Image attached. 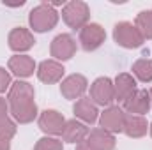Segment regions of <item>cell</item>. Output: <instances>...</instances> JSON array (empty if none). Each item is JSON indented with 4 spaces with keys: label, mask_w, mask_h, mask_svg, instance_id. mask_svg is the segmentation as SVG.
Wrapping results in <instances>:
<instances>
[{
    "label": "cell",
    "mask_w": 152,
    "mask_h": 150,
    "mask_svg": "<svg viewBox=\"0 0 152 150\" xmlns=\"http://www.w3.org/2000/svg\"><path fill=\"white\" fill-rule=\"evenodd\" d=\"M134 27L143 39H152V11H140L134 20Z\"/></svg>",
    "instance_id": "cell-21"
},
{
    "label": "cell",
    "mask_w": 152,
    "mask_h": 150,
    "mask_svg": "<svg viewBox=\"0 0 152 150\" xmlns=\"http://www.w3.org/2000/svg\"><path fill=\"white\" fill-rule=\"evenodd\" d=\"M94 150H113L117 145V140L112 133L97 127V129H92L88 131V136L85 140Z\"/></svg>",
    "instance_id": "cell-17"
},
{
    "label": "cell",
    "mask_w": 152,
    "mask_h": 150,
    "mask_svg": "<svg viewBox=\"0 0 152 150\" xmlns=\"http://www.w3.org/2000/svg\"><path fill=\"white\" fill-rule=\"evenodd\" d=\"M16 122L11 118V117H4V118H0V140H4V141H9V140H12L14 138V134H16Z\"/></svg>",
    "instance_id": "cell-23"
},
{
    "label": "cell",
    "mask_w": 152,
    "mask_h": 150,
    "mask_svg": "<svg viewBox=\"0 0 152 150\" xmlns=\"http://www.w3.org/2000/svg\"><path fill=\"white\" fill-rule=\"evenodd\" d=\"M7 113H9V103L4 97H0V118L7 117Z\"/></svg>",
    "instance_id": "cell-26"
},
{
    "label": "cell",
    "mask_w": 152,
    "mask_h": 150,
    "mask_svg": "<svg viewBox=\"0 0 152 150\" xmlns=\"http://www.w3.org/2000/svg\"><path fill=\"white\" fill-rule=\"evenodd\" d=\"M9 113H11L12 120L18 122V124H30V122H34V118H37V115H39L36 103L16 106V108H9Z\"/></svg>",
    "instance_id": "cell-20"
},
{
    "label": "cell",
    "mask_w": 152,
    "mask_h": 150,
    "mask_svg": "<svg viewBox=\"0 0 152 150\" xmlns=\"http://www.w3.org/2000/svg\"><path fill=\"white\" fill-rule=\"evenodd\" d=\"M151 95L149 90H136L129 99H126L122 103V110L129 115H140L143 117L145 113H149L151 110Z\"/></svg>",
    "instance_id": "cell-11"
},
{
    "label": "cell",
    "mask_w": 152,
    "mask_h": 150,
    "mask_svg": "<svg viewBox=\"0 0 152 150\" xmlns=\"http://www.w3.org/2000/svg\"><path fill=\"white\" fill-rule=\"evenodd\" d=\"M149 131H151V136H152V124L149 125Z\"/></svg>",
    "instance_id": "cell-30"
},
{
    "label": "cell",
    "mask_w": 152,
    "mask_h": 150,
    "mask_svg": "<svg viewBox=\"0 0 152 150\" xmlns=\"http://www.w3.org/2000/svg\"><path fill=\"white\" fill-rule=\"evenodd\" d=\"M7 67H9V71L12 74L18 76V78H28L37 69L34 58L28 57V55H14V57H11L9 62H7Z\"/></svg>",
    "instance_id": "cell-14"
},
{
    "label": "cell",
    "mask_w": 152,
    "mask_h": 150,
    "mask_svg": "<svg viewBox=\"0 0 152 150\" xmlns=\"http://www.w3.org/2000/svg\"><path fill=\"white\" fill-rule=\"evenodd\" d=\"M50 53L53 57V60H60V62H66L69 58H73L76 53V41L71 34H60L51 41V46H50Z\"/></svg>",
    "instance_id": "cell-6"
},
{
    "label": "cell",
    "mask_w": 152,
    "mask_h": 150,
    "mask_svg": "<svg viewBox=\"0 0 152 150\" xmlns=\"http://www.w3.org/2000/svg\"><path fill=\"white\" fill-rule=\"evenodd\" d=\"M39 127L42 133L50 134V136H58L62 134V129L66 125V118L62 113H58L57 110H44L39 115Z\"/></svg>",
    "instance_id": "cell-9"
},
{
    "label": "cell",
    "mask_w": 152,
    "mask_h": 150,
    "mask_svg": "<svg viewBox=\"0 0 152 150\" xmlns=\"http://www.w3.org/2000/svg\"><path fill=\"white\" fill-rule=\"evenodd\" d=\"M28 23L34 32H50L58 23V12L50 2H42L30 11Z\"/></svg>",
    "instance_id": "cell-1"
},
{
    "label": "cell",
    "mask_w": 152,
    "mask_h": 150,
    "mask_svg": "<svg viewBox=\"0 0 152 150\" xmlns=\"http://www.w3.org/2000/svg\"><path fill=\"white\" fill-rule=\"evenodd\" d=\"M124 120H126V111L120 106H108L99 115L101 129H104L112 134L124 133Z\"/></svg>",
    "instance_id": "cell-7"
},
{
    "label": "cell",
    "mask_w": 152,
    "mask_h": 150,
    "mask_svg": "<svg viewBox=\"0 0 152 150\" xmlns=\"http://www.w3.org/2000/svg\"><path fill=\"white\" fill-rule=\"evenodd\" d=\"M11 73L9 71H5L4 67H0V94L2 92H5L7 88H11Z\"/></svg>",
    "instance_id": "cell-25"
},
{
    "label": "cell",
    "mask_w": 152,
    "mask_h": 150,
    "mask_svg": "<svg viewBox=\"0 0 152 150\" xmlns=\"http://www.w3.org/2000/svg\"><path fill=\"white\" fill-rule=\"evenodd\" d=\"M113 88H115V101L124 103L126 99H129L138 88H136V79L129 73H120L113 79Z\"/></svg>",
    "instance_id": "cell-15"
},
{
    "label": "cell",
    "mask_w": 152,
    "mask_h": 150,
    "mask_svg": "<svg viewBox=\"0 0 152 150\" xmlns=\"http://www.w3.org/2000/svg\"><path fill=\"white\" fill-rule=\"evenodd\" d=\"M34 150H64V145H62V141L57 140V138L44 136V138H41L37 143H36Z\"/></svg>",
    "instance_id": "cell-24"
},
{
    "label": "cell",
    "mask_w": 152,
    "mask_h": 150,
    "mask_svg": "<svg viewBox=\"0 0 152 150\" xmlns=\"http://www.w3.org/2000/svg\"><path fill=\"white\" fill-rule=\"evenodd\" d=\"M0 150H11L9 141H4V140H0Z\"/></svg>",
    "instance_id": "cell-28"
},
{
    "label": "cell",
    "mask_w": 152,
    "mask_h": 150,
    "mask_svg": "<svg viewBox=\"0 0 152 150\" xmlns=\"http://www.w3.org/2000/svg\"><path fill=\"white\" fill-rule=\"evenodd\" d=\"M76 150H94V149H92L87 141H81V143H78V145H76Z\"/></svg>",
    "instance_id": "cell-27"
},
{
    "label": "cell",
    "mask_w": 152,
    "mask_h": 150,
    "mask_svg": "<svg viewBox=\"0 0 152 150\" xmlns=\"http://www.w3.org/2000/svg\"><path fill=\"white\" fill-rule=\"evenodd\" d=\"M149 131V124L145 120V117L140 115H129L126 113V120H124V133L129 138H143Z\"/></svg>",
    "instance_id": "cell-19"
},
{
    "label": "cell",
    "mask_w": 152,
    "mask_h": 150,
    "mask_svg": "<svg viewBox=\"0 0 152 150\" xmlns=\"http://www.w3.org/2000/svg\"><path fill=\"white\" fill-rule=\"evenodd\" d=\"M73 111L75 117L80 118L83 124H94L97 118H99V110L97 106L90 101V97H81L78 99L73 106Z\"/></svg>",
    "instance_id": "cell-18"
},
{
    "label": "cell",
    "mask_w": 152,
    "mask_h": 150,
    "mask_svg": "<svg viewBox=\"0 0 152 150\" xmlns=\"http://www.w3.org/2000/svg\"><path fill=\"white\" fill-rule=\"evenodd\" d=\"M34 87L27 81H14L9 88V94H7V103H9V108H16V106H23V104H30V103H36L34 101Z\"/></svg>",
    "instance_id": "cell-5"
},
{
    "label": "cell",
    "mask_w": 152,
    "mask_h": 150,
    "mask_svg": "<svg viewBox=\"0 0 152 150\" xmlns=\"http://www.w3.org/2000/svg\"><path fill=\"white\" fill-rule=\"evenodd\" d=\"M90 101L96 106H112L115 101V88L113 81L106 76L97 78L92 85H90Z\"/></svg>",
    "instance_id": "cell-4"
},
{
    "label": "cell",
    "mask_w": 152,
    "mask_h": 150,
    "mask_svg": "<svg viewBox=\"0 0 152 150\" xmlns=\"http://www.w3.org/2000/svg\"><path fill=\"white\" fill-rule=\"evenodd\" d=\"M62 20L66 21L67 27L71 28H83L85 25H88L90 20V7L87 2L81 0H71L67 4H64L62 7Z\"/></svg>",
    "instance_id": "cell-2"
},
{
    "label": "cell",
    "mask_w": 152,
    "mask_h": 150,
    "mask_svg": "<svg viewBox=\"0 0 152 150\" xmlns=\"http://www.w3.org/2000/svg\"><path fill=\"white\" fill-rule=\"evenodd\" d=\"M64 73H66L64 66L57 60H42L37 66V78L46 85H53V83L62 81Z\"/></svg>",
    "instance_id": "cell-13"
},
{
    "label": "cell",
    "mask_w": 152,
    "mask_h": 150,
    "mask_svg": "<svg viewBox=\"0 0 152 150\" xmlns=\"http://www.w3.org/2000/svg\"><path fill=\"white\" fill-rule=\"evenodd\" d=\"M113 39L118 46L127 48V50H136V48H140L145 42V39L142 37L138 28L133 23H129V21H120V23L115 25Z\"/></svg>",
    "instance_id": "cell-3"
},
{
    "label": "cell",
    "mask_w": 152,
    "mask_h": 150,
    "mask_svg": "<svg viewBox=\"0 0 152 150\" xmlns=\"http://www.w3.org/2000/svg\"><path fill=\"white\" fill-rule=\"evenodd\" d=\"M87 87H88V81L83 74H69L67 78L62 79L60 92L66 99H76L78 101L87 92Z\"/></svg>",
    "instance_id": "cell-10"
},
{
    "label": "cell",
    "mask_w": 152,
    "mask_h": 150,
    "mask_svg": "<svg viewBox=\"0 0 152 150\" xmlns=\"http://www.w3.org/2000/svg\"><path fill=\"white\" fill-rule=\"evenodd\" d=\"M62 140L66 141V143H81V141H85L87 140V136H88V127L83 124V122H80V120H66V125H64V129H62Z\"/></svg>",
    "instance_id": "cell-16"
},
{
    "label": "cell",
    "mask_w": 152,
    "mask_h": 150,
    "mask_svg": "<svg viewBox=\"0 0 152 150\" xmlns=\"http://www.w3.org/2000/svg\"><path fill=\"white\" fill-rule=\"evenodd\" d=\"M7 42H9V48L16 53H23V51H28L34 44H36V39H34V34L23 27H16L9 32V37H7Z\"/></svg>",
    "instance_id": "cell-12"
},
{
    "label": "cell",
    "mask_w": 152,
    "mask_h": 150,
    "mask_svg": "<svg viewBox=\"0 0 152 150\" xmlns=\"http://www.w3.org/2000/svg\"><path fill=\"white\" fill-rule=\"evenodd\" d=\"M106 39V32L99 23H88L80 30V44L85 51L97 50Z\"/></svg>",
    "instance_id": "cell-8"
},
{
    "label": "cell",
    "mask_w": 152,
    "mask_h": 150,
    "mask_svg": "<svg viewBox=\"0 0 152 150\" xmlns=\"http://www.w3.org/2000/svg\"><path fill=\"white\" fill-rule=\"evenodd\" d=\"M149 95H151V104H152V88L149 90Z\"/></svg>",
    "instance_id": "cell-29"
},
{
    "label": "cell",
    "mask_w": 152,
    "mask_h": 150,
    "mask_svg": "<svg viewBox=\"0 0 152 150\" xmlns=\"http://www.w3.org/2000/svg\"><path fill=\"white\" fill-rule=\"evenodd\" d=\"M133 74L143 83L152 81V60L151 58H138L133 64Z\"/></svg>",
    "instance_id": "cell-22"
}]
</instances>
